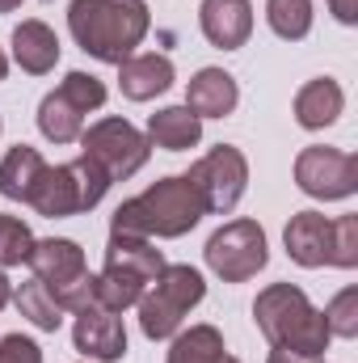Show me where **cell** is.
Listing matches in <instances>:
<instances>
[{"label": "cell", "instance_id": "obj_1", "mask_svg": "<svg viewBox=\"0 0 358 363\" xmlns=\"http://www.w3.org/2000/svg\"><path fill=\"white\" fill-rule=\"evenodd\" d=\"M68 30L85 55L101 64H122L148 38L152 17L144 0H72Z\"/></svg>", "mask_w": 358, "mask_h": 363}, {"label": "cell", "instance_id": "obj_2", "mask_svg": "<svg viewBox=\"0 0 358 363\" xmlns=\"http://www.w3.org/2000/svg\"><path fill=\"white\" fill-rule=\"evenodd\" d=\"M202 216H207V207H202L194 182L185 174H173V178L152 182L144 194L127 199L114 211L110 233L114 237H148V241L165 237V241H173V237H185Z\"/></svg>", "mask_w": 358, "mask_h": 363}, {"label": "cell", "instance_id": "obj_3", "mask_svg": "<svg viewBox=\"0 0 358 363\" xmlns=\"http://www.w3.org/2000/svg\"><path fill=\"white\" fill-rule=\"evenodd\" d=\"M253 321L266 334L270 347L291 351L299 359H321L333 342L325 317L312 308V300L304 296V287L295 283H270L266 291H258L253 300Z\"/></svg>", "mask_w": 358, "mask_h": 363}, {"label": "cell", "instance_id": "obj_4", "mask_svg": "<svg viewBox=\"0 0 358 363\" xmlns=\"http://www.w3.org/2000/svg\"><path fill=\"white\" fill-rule=\"evenodd\" d=\"M165 271L161 250L148 237H114L105 250V267L93 274V304L110 313H127L139 304V296L152 287V279Z\"/></svg>", "mask_w": 358, "mask_h": 363}, {"label": "cell", "instance_id": "obj_5", "mask_svg": "<svg viewBox=\"0 0 358 363\" xmlns=\"http://www.w3.org/2000/svg\"><path fill=\"white\" fill-rule=\"evenodd\" d=\"M110 190V178L101 165H93L89 157H76L68 165H47L38 186L30 190V207L47 220H64V216H81L97 207Z\"/></svg>", "mask_w": 358, "mask_h": 363}, {"label": "cell", "instance_id": "obj_6", "mask_svg": "<svg viewBox=\"0 0 358 363\" xmlns=\"http://www.w3.org/2000/svg\"><path fill=\"white\" fill-rule=\"evenodd\" d=\"M207 296V283L194 267H169L152 279V291L139 296V330L152 338V342H165L173 338L185 321V313Z\"/></svg>", "mask_w": 358, "mask_h": 363}, {"label": "cell", "instance_id": "obj_7", "mask_svg": "<svg viewBox=\"0 0 358 363\" xmlns=\"http://www.w3.org/2000/svg\"><path fill=\"white\" fill-rule=\"evenodd\" d=\"M34 279L47 283V291L55 296V304L64 313H81L93 304V274L85 267V250L68 237H51V241H34L30 262H25Z\"/></svg>", "mask_w": 358, "mask_h": 363}, {"label": "cell", "instance_id": "obj_8", "mask_svg": "<svg viewBox=\"0 0 358 363\" xmlns=\"http://www.w3.org/2000/svg\"><path fill=\"white\" fill-rule=\"evenodd\" d=\"M105 106V85L89 72H68L59 89L47 93L38 106V131L51 144H76L85 131V114Z\"/></svg>", "mask_w": 358, "mask_h": 363}, {"label": "cell", "instance_id": "obj_9", "mask_svg": "<svg viewBox=\"0 0 358 363\" xmlns=\"http://www.w3.org/2000/svg\"><path fill=\"white\" fill-rule=\"evenodd\" d=\"M148 152H152L148 135L131 127L127 118H97L89 131H81V157L101 165L110 182L135 178L148 165Z\"/></svg>", "mask_w": 358, "mask_h": 363}, {"label": "cell", "instance_id": "obj_10", "mask_svg": "<svg viewBox=\"0 0 358 363\" xmlns=\"http://www.w3.org/2000/svg\"><path fill=\"white\" fill-rule=\"evenodd\" d=\"M207 267L219 274L224 283H245L270 262L266 250V233L258 220H232L224 224L211 241H207Z\"/></svg>", "mask_w": 358, "mask_h": 363}, {"label": "cell", "instance_id": "obj_11", "mask_svg": "<svg viewBox=\"0 0 358 363\" xmlns=\"http://www.w3.org/2000/svg\"><path fill=\"white\" fill-rule=\"evenodd\" d=\"M185 178L194 182V190H198L207 216H228V211L241 203L245 186H249V161H245L241 148L219 144V148H211L202 161H194Z\"/></svg>", "mask_w": 358, "mask_h": 363}, {"label": "cell", "instance_id": "obj_12", "mask_svg": "<svg viewBox=\"0 0 358 363\" xmlns=\"http://www.w3.org/2000/svg\"><path fill=\"white\" fill-rule=\"evenodd\" d=\"M295 182L304 194L312 199H350L358 190V157L354 152H342V148H325V144H312L295 157Z\"/></svg>", "mask_w": 358, "mask_h": 363}, {"label": "cell", "instance_id": "obj_13", "mask_svg": "<svg viewBox=\"0 0 358 363\" xmlns=\"http://www.w3.org/2000/svg\"><path fill=\"white\" fill-rule=\"evenodd\" d=\"M72 342L85 359L97 363H114L127 355V325L118 313L110 308H97V304H85L76 313V325H72Z\"/></svg>", "mask_w": 358, "mask_h": 363}, {"label": "cell", "instance_id": "obj_14", "mask_svg": "<svg viewBox=\"0 0 358 363\" xmlns=\"http://www.w3.org/2000/svg\"><path fill=\"white\" fill-rule=\"evenodd\" d=\"M198 26L211 47L236 51L253 34V4L249 0H202L198 4Z\"/></svg>", "mask_w": 358, "mask_h": 363}, {"label": "cell", "instance_id": "obj_15", "mask_svg": "<svg viewBox=\"0 0 358 363\" xmlns=\"http://www.w3.org/2000/svg\"><path fill=\"white\" fill-rule=\"evenodd\" d=\"M282 241H287L291 262H299L308 271L312 267H329V254H333V220H325L321 211H299V216H291Z\"/></svg>", "mask_w": 358, "mask_h": 363}, {"label": "cell", "instance_id": "obj_16", "mask_svg": "<svg viewBox=\"0 0 358 363\" xmlns=\"http://www.w3.org/2000/svg\"><path fill=\"white\" fill-rule=\"evenodd\" d=\"M241 101L236 89V77L224 72V68H202L190 77V89H185V106L198 114V118H228Z\"/></svg>", "mask_w": 358, "mask_h": 363}, {"label": "cell", "instance_id": "obj_17", "mask_svg": "<svg viewBox=\"0 0 358 363\" xmlns=\"http://www.w3.org/2000/svg\"><path fill=\"white\" fill-rule=\"evenodd\" d=\"M169 85H173V60L169 55L148 51V55H131L118 64V89L131 101H152Z\"/></svg>", "mask_w": 358, "mask_h": 363}, {"label": "cell", "instance_id": "obj_18", "mask_svg": "<svg viewBox=\"0 0 358 363\" xmlns=\"http://www.w3.org/2000/svg\"><path fill=\"white\" fill-rule=\"evenodd\" d=\"M13 60H17L21 72L47 77V72L59 64V38H55V30H51L47 21H38V17L21 21V26L13 30Z\"/></svg>", "mask_w": 358, "mask_h": 363}, {"label": "cell", "instance_id": "obj_19", "mask_svg": "<svg viewBox=\"0 0 358 363\" xmlns=\"http://www.w3.org/2000/svg\"><path fill=\"white\" fill-rule=\"evenodd\" d=\"M342 110H346V93H342V85L333 77H316V81H308L295 93V123L308 127V131L333 127L342 118Z\"/></svg>", "mask_w": 358, "mask_h": 363}, {"label": "cell", "instance_id": "obj_20", "mask_svg": "<svg viewBox=\"0 0 358 363\" xmlns=\"http://www.w3.org/2000/svg\"><path fill=\"white\" fill-rule=\"evenodd\" d=\"M202 140V118L190 106H165L148 118V144L165 152H185Z\"/></svg>", "mask_w": 358, "mask_h": 363}, {"label": "cell", "instance_id": "obj_21", "mask_svg": "<svg viewBox=\"0 0 358 363\" xmlns=\"http://www.w3.org/2000/svg\"><path fill=\"white\" fill-rule=\"evenodd\" d=\"M42 169H47V161H42L38 148H30V144L8 148L4 161H0V194L13 199V203H30V190L38 186Z\"/></svg>", "mask_w": 358, "mask_h": 363}, {"label": "cell", "instance_id": "obj_22", "mask_svg": "<svg viewBox=\"0 0 358 363\" xmlns=\"http://www.w3.org/2000/svg\"><path fill=\"white\" fill-rule=\"evenodd\" d=\"M169 363H241V359L228 355L224 334H219L215 325H190V330L173 334Z\"/></svg>", "mask_w": 358, "mask_h": 363}, {"label": "cell", "instance_id": "obj_23", "mask_svg": "<svg viewBox=\"0 0 358 363\" xmlns=\"http://www.w3.org/2000/svg\"><path fill=\"white\" fill-rule=\"evenodd\" d=\"M13 304H17V313L21 317H30L38 330H47V334H55L59 325H64V308L55 304V296L47 291V283L42 279H30V283H21L17 291H13Z\"/></svg>", "mask_w": 358, "mask_h": 363}, {"label": "cell", "instance_id": "obj_24", "mask_svg": "<svg viewBox=\"0 0 358 363\" xmlns=\"http://www.w3.org/2000/svg\"><path fill=\"white\" fill-rule=\"evenodd\" d=\"M266 21L278 38L299 43L312 30V0H266Z\"/></svg>", "mask_w": 358, "mask_h": 363}, {"label": "cell", "instance_id": "obj_25", "mask_svg": "<svg viewBox=\"0 0 358 363\" xmlns=\"http://www.w3.org/2000/svg\"><path fill=\"white\" fill-rule=\"evenodd\" d=\"M30 250H34L30 224H21L17 216H0V271L30 262Z\"/></svg>", "mask_w": 358, "mask_h": 363}, {"label": "cell", "instance_id": "obj_26", "mask_svg": "<svg viewBox=\"0 0 358 363\" xmlns=\"http://www.w3.org/2000/svg\"><path fill=\"white\" fill-rule=\"evenodd\" d=\"M333 338H358V287H346L329 300V308L321 313Z\"/></svg>", "mask_w": 358, "mask_h": 363}, {"label": "cell", "instance_id": "obj_27", "mask_svg": "<svg viewBox=\"0 0 358 363\" xmlns=\"http://www.w3.org/2000/svg\"><path fill=\"white\" fill-rule=\"evenodd\" d=\"M329 267H342V271H354L358 267V216H337L333 220V254H329Z\"/></svg>", "mask_w": 358, "mask_h": 363}, {"label": "cell", "instance_id": "obj_28", "mask_svg": "<svg viewBox=\"0 0 358 363\" xmlns=\"http://www.w3.org/2000/svg\"><path fill=\"white\" fill-rule=\"evenodd\" d=\"M0 363H42V351H38L34 338L4 334V338H0Z\"/></svg>", "mask_w": 358, "mask_h": 363}, {"label": "cell", "instance_id": "obj_29", "mask_svg": "<svg viewBox=\"0 0 358 363\" xmlns=\"http://www.w3.org/2000/svg\"><path fill=\"white\" fill-rule=\"evenodd\" d=\"M329 9H333V17L342 26H354L358 21V0H329Z\"/></svg>", "mask_w": 358, "mask_h": 363}, {"label": "cell", "instance_id": "obj_30", "mask_svg": "<svg viewBox=\"0 0 358 363\" xmlns=\"http://www.w3.org/2000/svg\"><path fill=\"white\" fill-rule=\"evenodd\" d=\"M266 363H312V359H299V355H291V351H278V347H274Z\"/></svg>", "mask_w": 358, "mask_h": 363}, {"label": "cell", "instance_id": "obj_31", "mask_svg": "<svg viewBox=\"0 0 358 363\" xmlns=\"http://www.w3.org/2000/svg\"><path fill=\"white\" fill-rule=\"evenodd\" d=\"M8 300H13V283H8V279H4V271H0V308H4V304H8Z\"/></svg>", "mask_w": 358, "mask_h": 363}, {"label": "cell", "instance_id": "obj_32", "mask_svg": "<svg viewBox=\"0 0 358 363\" xmlns=\"http://www.w3.org/2000/svg\"><path fill=\"white\" fill-rule=\"evenodd\" d=\"M17 4H21V0H0V13H13Z\"/></svg>", "mask_w": 358, "mask_h": 363}, {"label": "cell", "instance_id": "obj_33", "mask_svg": "<svg viewBox=\"0 0 358 363\" xmlns=\"http://www.w3.org/2000/svg\"><path fill=\"white\" fill-rule=\"evenodd\" d=\"M4 72H8V55L0 51V81H4Z\"/></svg>", "mask_w": 358, "mask_h": 363}]
</instances>
